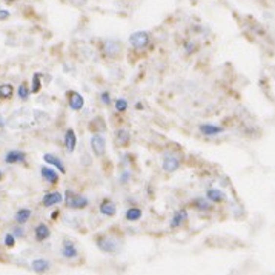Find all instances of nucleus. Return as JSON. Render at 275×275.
<instances>
[{
	"mask_svg": "<svg viewBox=\"0 0 275 275\" xmlns=\"http://www.w3.org/2000/svg\"><path fill=\"white\" fill-rule=\"evenodd\" d=\"M96 245L103 254H111V255H114V254H119L120 249H122V241L117 237L109 235V234L99 235L96 238Z\"/></svg>",
	"mask_w": 275,
	"mask_h": 275,
	"instance_id": "f257e3e1",
	"label": "nucleus"
},
{
	"mask_svg": "<svg viewBox=\"0 0 275 275\" xmlns=\"http://www.w3.org/2000/svg\"><path fill=\"white\" fill-rule=\"evenodd\" d=\"M63 203H65V206L69 209L82 211L89 205V198L82 195V194L74 192L72 189H66V191L63 192Z\"/></svg>",
	"mask_w": 275,
	"mask_h": 275,
	"instance_id": "f03ea898",
	"label": "nucleus"
},
{
	"mask_svg": "<svg viewBox=\"0 0 275 275\" xmlns=\"http://www.w3.org/2000/svg\"><path fill=\"white\" fill-rule=\"evenodd\" d=\"M120 51H122L120 40H117V39H106V40H103V43H102V52H103L105 57L115 59V57L120 54Z\"/></svg>",
	"mask_w": 275,
	"mask_h": 275,
	"instance_id": "7ed1b4c3",
	"label": "nucleus"
},
{
	"mask_svg": "<svg viewBox=\"0 0 275 275\" xmlns=\"http://www.w3.org/2000/svg\"><path fill=\"white\" fill-rule=\"evenodd\" d=\"M151 42V34L146 31H135L129 36V45L134 49H145Z\"/></svg>",
	"mask_w": 275,
	"mask_h": 275,
	"instance_id": "20e7f679",
	"label": "nucleus"
},
{
	"mask_svg": "<svg viewBox=\"0 0 275 275\" xmlns=\"http://www.w3.org/2000/svg\"><path fill=\"white\" fill-rule=\"evenodd\" d=\"M180 166H182V160H180V157L175 155V154H171V152H168L163 155V160H162V169L165 172H169V174H172V172H177Z\"/></svg>",
	"mask_w": 275,
	"mask_h": 275,
	"instance_id": "39448f33",
	"label": "nucleus"
},
{
	"mask_svg": "<svg viewBox=\"0 0 275 275\" xmlns=\"http://www.w3.org/2000/svg\"><path fill=\"white\" fill-rule=\"evenodd\" d=\"M91 149L96 157H103L105 152H106V140H105V137L100 132L91 137Z\"/></svg>",
	"mask_w": 275,
	"mask_h": 275,
	"instance_id": "423d86ee",
	"label": "nucleus"
},
{
	"mask_svg": "<svg viewBox=\"0 0 275 275\" xmlns=\"http://www.w3.org/2000/svg\"><path fill=\"white\" fill-rule=\"evenodd\" d=\"M60 254L63 258L66 260H76L79 257V249L76 246V243L69 238H65L62 241V248H60Z\"/></svg>",
	"mask_w": 275,
	"mask_h": 275,
	"instance_id": "0eeeda50",
	"label": "nucleus"
},
{
	"mask_svg": "<svg viewBox=\"0 0 275 275\" xmlns=\"http://www.w3.org/2000/svg\"><path fill=\"white\" fill-rule=\"evenodd\" d=\"M40 177L43 182H46L49 185H57L59 183V171L52 166H49V165L40 168Z\"/></svg>",
	"mask_w": 275,
	"mask_h": 275,
	"instance_id": "6e6552de",
	"label": "nucleus"
},
{
	"mask_svg": "<svg viewBox=\"0 0 275 275\" xmlns=\"http://www.w3.org/2000/svg\"><path fill=\"white\" fill-rule=\"evenodd\" d=\"M63 203V194L57 192V191H52V192H46L42 197V206L45 208H52V206H57Z\"/></svg>",
	"mask_w": 275,
	"mask_h": 275,
	"instance_id": "1a4fd4ad",
	"label": "nucleus"
},
{
	"mask_svg": "<svg viewBox=\"0 0 275 275\" xmlns=\"http://www.w3.org/2000/svg\"><path fill=\"white\" fill-rule=\"evenodd\" d=\"M99 212L103 217H114L117 214V205H115L111 198H103L99 205Z\"/></svg>",
	"mask_w": 275,
	"mask_h": 275,
	"instance_id": "9d476101",
	"label": "nucleus"
},
{
	"mask_svg": "<svg viewBox=\"0 0 275 275\" xmlns=\"http://www.w3.org/2000/svg\"><path fill=\"white\" fill-rule=\"evenodd\" d=\"M68 106H69V109L74 111V112H79V111L83 109V106H85V99H83V96H82L80 92H77V91L69 92Z\"/></svg>",
	"mask_w": 275,
	"mask_h": 275,
	"instance_id": "9b49d317",
	"label": "nucleus"
},
{
	"mask_svg": "<svg viewBox=\"0 0 275 275\" xmlns=\"http://www.w3.org/2000/svg\"><path fill=\"white\" fill-rule=\"evenodd\" d=\"M26 162V154L20 149H11L5 154V163L6 165H19Z\"/></svg>",
	"mask_w": 275,
	"mask_h": 275,
	"instance_id": "f8f14e48",
	"label": "nucleus"
},
{
	"mask_svg": "<svg viewBox=\"0 0 275 275\" xmlns=\"http://www.w3.org/2000/svg\"><path fill=\"white\" fill-rule=\"evenodd\" d=\"M43 162H45L46 165L52 166L54 169H57L59 172L66 174V166H65V163H63L57 155H54V154H45V155H43Z\"/></svg>",
	"mask_w": 275,
	"mask_h": 275,
	"instance_id": "ddd939ff",
	"label": "nucleus"
},
{
	"mask_svg": "<svg viewBox=\"0 0 275 275\" xmlns=\"http://www.w3.org/2000/svg\"><path fill=\"white\" fill-rule=\"evenodd\" d=\"M51 237V229L46 223H39L34 228V238L39 243H43Z\"/></svg>",
	"mask_w": 275,
	"mask_h": 275,
	"instance_id": "4468645a",
	"label": "nucleus"
},
{
	"mask_svg": "<svg viewBox=\"0 0 275 275\" xmlns=\"http://www.w3.org/2000/svg\"><path fill=\"white\" fill-rule=\"evenodd\" d=\"M211 203L214 205H218V203H223L226 200V194L221 191V189H217V188H209L206 191V195H205Z\"/></svg>",
	"mask_w": 275,
	"mask_h": 275,
	"instance_id": "2eb2a0df",
	"label": "nucleus"
},
{
	"mask_svg": "<svg viewBox=\"0 0 275 275\" xmlns=\"http://www.w3.org/2000/svg\"><path fill=\"white\" fill-rule=\"evenodd\" d=\"M186 220H188V211L186 209H177L172 214V218H171V228L172 229L182 228L186 223Z\"/></svg>",
	"mask_w": 275,
	"mask_h": 275,
	"instance_id": "dca6fc26",
	"label": "nucleus"
},
{
	"mask_svg": "<svg viewBox=\"0 0 275 275\" xmlns=\"http://www.w3.org/2000/svg\"><path fill=\"white\" fill-rule=\"evenodd\" d=\"M63 142H65V146H66V151L71 154L76 151V146H77V134L72 128L66 129L65 135H63Z\"/></svg>",
	"mask_w": 275,
	"mask_h": 275,
	"instance_id": "f3484780",
	"label": "nucleus"
},
{
	"mask_svg": "<svg viewBox=\"0 0 275 275\" xmlns=\"http://www.w3.org/2000/svg\"><path fill=\"white\" fill-rule=\"evenodd\" d=\"M198 131L202 132L203 135H206V137H215V135L223 132V128H221V126L214 125V123H202L198 126Z\"/></svg>",
	"mask_w": 275,
	"mask_h": 275,
	"instance_id": "a211bd4d",
	"label": "nucleus"
},
{
	"mask_svg": "<svg viewBox=\"0 0 275 275\" xmlns=\"http://www.w3.org/2000/svg\"><path fill=\"white\" fill-rule=\"evenodd\" d=\"M31 217H33V211H31L29 208H20V209L16 211L14 221H16V225H23L25 226L31 220Z\"/></svg>",
	"mask_w": 275,
	"mask_h": 275,
	"instance_id": "6ab92c4d",
	"label": "nucleus"
},
{
	"mask_svg": "<svg viewBox=\"0 0 275 275\" xmlns=\"http://www.w3.org/2000/svg\"><path fill=\"white\" fill-rule=\"evenodd\" d=\"M31 269L37 274H45L51 269V261L46 258H34L31 261Z\"/></svg>",
	"mask_w": 275,
	"mask_h": 275,
	"instance_id": "aec40b11",
	"label": "nucleus"
},
{
	"mask_svg": "<svg viewBox=\"0 0 275 275\" xmlns=\"http://www.w3.org/2000/svg\"><path fill=\"white\" fill-rule=\"evenodd\" d=\"M143 217V211L139 206H129L125 211V220L129 221V223H135Z\"/></svg>",
	"mask_w": 275,
	"mask_h": 275,
	"instance_id": "412c9836",
	"label": "nucleus"
},
{
	"mask_svg": "<svg viewBox=\"0 0 275 275\" xmlns=\"http://www.w3.org/2000/svg\"><path fill=\"white\" fill-rule=\"evenodd\" d=\"M192 205L197 211H202V212H209V211L214 209V203H211L206 197H197L192 200Z\"/></svg>",
	"mask_w": 275,
	"mask_h": 275,
	"instance_id": "4be33fe9",
	"label": "nucleus"
},
{
	"mask_svg": "<svg viewBox=\"0 0 275 275\" xmlns=\"http://www.w3.org/2000/svg\"><path fill=\"white\" fill-rule=\"evenodd\" d=\"M14 96V86L11 83H0V100H9Z\"/></svg>",
	"mask_w": 275,
	"mask_h": 275,
	"instance_id": "5701e85b",
	"label": "nucleus"
},
{
	"mask_svg": "<svg viewBox=\"0 0 275 275\" xmlns=\"http://www.w3.org/2000/svg\"><path fill=\"white\" fill-rule=\"evenodd\" d=\"M17 97L22 100V102H26L28 99H29V96H31V88H29V85L26 83V82H22L17 86Z\"/></svg>",
	"mask_w": 275,
	"mask_h": 275,
	"instance_id": "b1692460",
	"label": "nucleus"
},
{
	"mask_svg": "<svg viewBox=\"0 0 275 275\" xmlns=\"http://www.w3.org/2000/svg\"><path fill=\"white\" fill-rule=\"evenodd\" d=\"M42 77H43V74L42 72H34L33 80H31V94H39L42 89Z\"/></svg>",
	"mask_w": 275,
	"mask_h": 275,
	"instance_id": "393cba45",
	"label": "nucleus"
},
{
	"mask_svg": "<svg viewBox=\"0 0 275 275\" xmlns=\"http://www.w3.org/2000/svg\"><path fill=\"white\" fill-rule=\"evenodd\" d=\"M115 140H117V143L120 146H126L129 143L131 140V135H129V131L126 129H119L117 132H115Z\"/></svg>",
	"mask_w": 275,
	"mask_h": 275,
	"instance_id": "a878e982",
	"label": "nucleus"
},
{
	"mask_svg": "<svg viewBox=\"0 0 275 275\" xmlns=\"http://www.w3.org/2000/svg\"><path fill=\"white\" fill-rule=\"evenodd\" d=\"M128 106H129V103L126 99L123 97H119V99H115L114 102V108L117 112H125V111H128Z\"/></svg>",
	"mask_w": 275,
	"mask_h": 275,
	"instance_id": "bb28decb",
	"label": "nucleus"
},
{
	"mask_svg": "<svg viewBox=\"0 0 275 275\" xmlns=\"http://www.w3.org/2000/svg\"><path fill=\"white\" fill-rule=\"evenodd\" d=\"M11 234L16 238H25L26 237V229H25L23 225H14L13 229H11Z\"/></svg>",
	"mask_w": 275,
	"mask_h": 275,
	"instance_id": "cd10ccee",
	"label": "nucleus"
},
{
	"mask_svg": "<svg viewBox=\"0 0 275 275\" xmlns=\"http://www.w3.org/2000/svg\"><path fill=\"white\" fill-rule=\"evenodd\" d=\"M16 241H17V238L11 234V232L5 234V237H3V245H5V248H8V249L14 248V246H16Z\"/></svg>",
	"mask_w": 275,
	"mask_h": 275,
	"instance_id": "c85d7f7f",
	"label": "nucleus"
},
{
	"mask_svg": "<svg viewBox=\"0 0 275 275\" xmlns=\"http://www.w3.org/2000/svg\"><path fill=\"white\" fill-rule=\"evenodd\" d=\"M185 51H186V54H194V52H197V49H198V46H197V43H194V42H191V40H188V42H185Z\"/></svg>",
	"mask_w": 275,
	"mask_h": 275,
	"instance_id": "c756f323",
	"label": "nucleus"
},
{
	"mask_svg": "<svg viewBox=\"0 0 275 275\" xmlns=\"http://www.w3.org/2000/svg\"><path fill=\"white\" fill-rule=\"evenodd\" d=\"M99 99H100V102L103 105H106V106H109V105H111V94L108 91H102L99 94Z\"/></svg>",
	"mask_w": 275,
	"mask_h": 275,
	"instance_id": "7c9ffc66",
	"label": "nucleus"
},
{
	"mask_svg": "<svg viewBox=\"0 0 275 275\" xmlns=\"http://www.w3.org/2000/svg\"><path fill=\"white\" fill-rule=\"evenodd\" d=\"M129 180H131V172H129V171H123V172L120 174V183H122V185H128Z\"/></svg>",
	"mask_w": 275,
	"mask_h": 275,
	"instance_id": "2f4dec72",
	"label": "nucleus"
},
{
	"mask_svg": "<svg viewBox=\"0 0 275 275\" xmlns=\"http://www.w3.org/2000/svg\"><path fill=\"white\" fill-rule=\"evenodd\" d=\"M11 17V13L8 11V9H0V22H3V20H8Z\"/></svg>",
	"mask_w": 275,
	"mask_h": 275,
	"instance_id": "473e14b6",
	"label": "nucleus"
},
{
	"mask_svg": "<svg viewBox=\"0 0 275 275\" xmlns=\"http://www.w3.org/2000/svg\"><path fill=\"white\" fill-rule=\"evenodd\" d=\"M6 126V122H5V119H3V115L0 114V129H3Z\"/></svg>",
	"mask_w": 275,
	"mask_h": 275,
	"instance_id": "72a5a7b5",
	"label": "nucleus"
},
{
	"mask_svg": "<svg viewBox=\"0 0 275 275\" xmlns=\"http://www.w3.org/2000/svg\"><path fill=\"white\" fill-rule=\"evenodd\" d=\"M135 108H137V109H143V105H142L140 102H137V103H135Z\"/></svg>",
	"mask_w": 275,
	"mask_h": 275,
	"instance_id": "f704fd0d",
	"label": "nucleus"
},
{
	"mask_svg": "<svg viewBox=\"0 0 275 275\" xmlns=\"http://www.w3.org/2000/svg\"><path fill=\"white\" fill-rule=\"evenodd\" d=\"M57 215H59V211H56V212H52L51 218H52V220H56V218H57Z\"/></svg>",
	"mask_w": 275,
	"mask_h": 275,
	"instance_id": "c9c22d12",
	"label": "nucleus"
},
{
	"mask_svg": "<svg viewBox=\"0 0 275 275\" xmlns=\"http://www.w3.org/2000/svg\"><path fill=\"white\" fill-rule=\"evenodd\" d=\"M3 2H6V3H13V2H17V0H3Z\"/></svg>",
	"mask_w": 275,
	"mask_h": 275,
	"instance_id": "e433bc0d",
	"label": "nucleus"
},
{
	"mask_svg": "<svg viewBox=\"0 0 275 275\" xmlns=\"http://www.w3.org/2000/svg\"><path fill=\"white\" fill-rule=\"evenodd\" d=\"M2 178H3V172H2V171H0V180H2Z\"/></svg>",
	"mask_w": 275,
	"mask_h": 275,
	"instance_id": "4c0bfd02",
	"label": "nucleus"
},
{
	"mask_svg": "<svg viewBox=\"0 0 275 275\" xmlns=\"http://www.w3.org/2000/svg\"><path fill=\"white\" fill-rule=\"evenodd\" d=\"M0 9H2V8H0Z\"/></svg>",
	"mask_w": 275,
	"mask_h": 275,
	"instance_id": "58836bf2",
	"label": "nucleus"
}]
</instances>
